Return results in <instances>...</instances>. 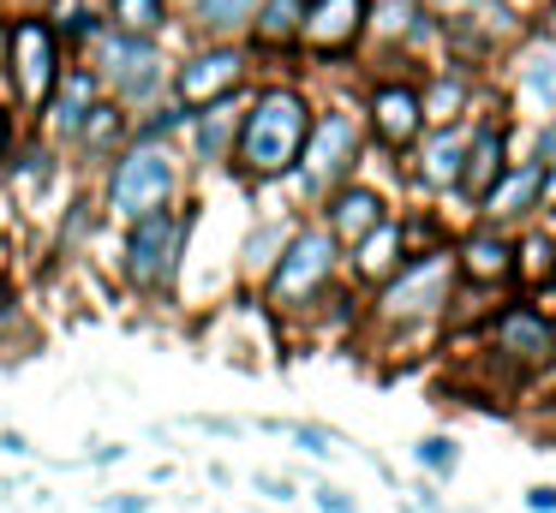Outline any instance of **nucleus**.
Masks as SVG:
<instances>
[{
	"label": "nucleus",
	"instance_id": "1",
	"mask_svg": "<svg viewBox=\"0 0 556 513\" xmlns=\"http://www.w3.org/2000/svg\"><path fill=\"white\" fill-rule=\"evenodd\" d=\"M305 138H312V114L293 90H264L240 119V138H233V155H240L245 179H276L300 162Z\"/></svg>",
	"mask_w": 556,
	"mask_h": 513
},
{
	"label": "nucleus",
	"instance_id": "2",
	"mask_svg": "<svg viewBox=\"0 0 556 513\" xmlns=\"http://www.w3.org/2000/svg\"><path fill=\"white\" fill-rule=\"evenodd\" d=\"M186 227H192V215H174V209L132 215V233H126V281H132L138 293H162V286L174 281Z\"/></svg>",
	"mask_w": 556,
	"mask_h": 513
},
{
	"label": "nucleus",
	"instance_id": "3",
	"mask_svg": "<svg viewBox=\"0 0 556 513\" xmlns=\"http://www.w3.org/2000/svg\"><path fill=\"white\" fill-rule=\"evenodd\" d=\"M168 191H174V155L156 150V143H138V150H126L109 174V209L132 221V215H144V209H162Z\"/></svg>",
	"mask_w": 556,
	"mask_h": 513
},
{
	"label": "nucleus",
	"instance_id": "4",
	"mask_svg": "<svg viewBox=\"0 0 556 513\" xmlns=\"http://www.w3.org/2000/svg\"><path fill=\"white\" fill-rule=\"evenodd\" d=\"M7 60H13V90L25 107H42L54 90V78H61V36H54V24L42 18H18L13 30H7Z\"/></svg>",
	"mask_w": 556,
	"mask_h": 513
},
{
	"label": "nucleus",
	"instance_id": "5",
	"mask_svg": "<svg viewBox=\"0 0 556 513\" xmlns=\"http://www.w3.org/2000/svg\"><path fill=\"white\" fill-rule=\"evenodd\" d=\"M329 262H336V239L305 227V233L288 239V257H281L276 281H269V305L276 310H293V305H312L329 281Z\"/></svg>",
	"mask_w": 556,
	"mask_h": 513
},
{
	"label": "nucleus",
	"instance_id": "6",
	"mask_svg": "<svg viewBox=\"0 0 556 513\" xmlns=\"http://www.w3.org/2000/svg\"><path fill=\"white\" fill-rule=\"evenodd\" d=\"M97 42H102V78H114L121 95H150L162 84V60H156V42H150V36H121V30L102 24Z\"/></svg>",
	"mask_w": 556,
	"mask_h": 513
},
{
	"label": "nucleus",
	"instance_id": "7",
	"mask_svg": "<svg viewBox=\"0 0 556 513\" xmlns=\"http://www.w3.org/2000/svg\"><path fill=\"white\" fill-rule=\"evenodd\" d=\"M245 78V54L240 48H204L180 66V102L186 107H204V102H222L233 95V84Z\"/></svg>",
	"mask_w": 556,
	"mask_h": 513
},
{
	"label": "nucleus",
	"instance_id": "8",
	"mask_svg": "<svg viewBox=\"0 0 556 513\" xmlns=\"http://www.w3.org/2000/svg\"><path fill=\"white\" fill-rule=\"evenodd\" d=\"M90 107H97V72H85V66L66 72L61 66V78H54V90H49V126L66 131V138H78Z\"/></svg>",
	"mask_w": 556,
	"mask_h": 513
},
{
	"label": "nucleus",
	"instance_id": "9",
	"mask_svg": "<svg viewBox=\"0 0 556 513\" xmlns=\"http://www.w3.org/2000/svg\"><path fill=\"white\" fill-rule=\"evenodd\" d=\"M353 143H359V131H353V119L348 114H329L324 126H317V143H312V155H305V185H329L336 174H348V155H353Z\"/></svg>",
	"mask_w": 556,
	"mask_h": 513
},
{
	"label": "nucleus",
	"instance_id": "10",
	"mask_svg": "<svg viewBox=\"0 0 556 513\" xmlns=\"http://www.w3.org/2000/svg\"><path fill=\"white\" fill-rule=\"evenodd\" d=\"M443 274H448V262H443V257L413 262V269L401 274V281L389 286V293H383L389 317H419V310H431L437 298H443Z\"/></svg>",
	"mask_w": 556,
	"mask_h": 513
},
{
	"label": "nucleus",
	"instance_id": "11",
	"mask_svg": "<svg viewBox=\"0 0 556 513\" xmlns=\"http://www.w3.org/2000/svg\"><path fill=\"white\" fill-rule=\"evenodd\" d=\"M359 18H365V0H317L300 18V36L312 48H341L359 36Z\"/></svg>",
	"mask_w": 556,
	"mask_h": 513
},
{
	"label": "nucleus",
	"instance_id": "12",
	"mask_svg": "<svg viewBox=\"0 0 556 513\" xmlns=\"http://www.w3.org/2000/svg\"><path fill=\"white\" fill-rule=\"evenodd\" d=\"M102 24L121 36H150L156 42L162 24H168V0H109V18Z\"/></svg>",
	"mask_w": 556,
	"mask_h": 513
},
{
	"label": "nucleus",
	"instance_id": "13",
	"mask_svg": "<svg viewBox=\"0 0 556 513\" xmlns=\"http://www.w3.org/2000/svg\"><path fill=\"white\" fill-rule=\"evenodd\" d=\"M377 131H383L389 143H407L413 131H419V95L413 90H377Z\"/></svg>",
	"mask_w": 556,
	"mask_h": 513
},
{
	"label": "nucleus",
	"instance_id": "14",
	"mask_svg": "<svg viewBox=\"0 0 556 513\" xmlns=\"http://www.w3.org/2000/svg\"><path fill=\"white\" fill-rule=\"evenodd\" d=\"M377 221H383V203H377V191H341L336 209H329V227H336L341 239H365Z\"/></svg>",
	"mask_w": 556,
	"mask_h": 513
},
{
	"label": "nucleus",
	"instance_id": "15",
	"mask_svg": "<svg viewBox=\"0 0 556 513\" xmlns=\"http://www.w3.org/2000/svg\"><path fill=\"white\" fill-rule=\"evenodd\" d=\"M192 12L210 36H228V30H240V24L257 18V0H192Z\"/></svg>",
	"mask_w": 556,
	"mask_h": 513
},
{
	"label": "nucleus",
	"instance_id": "16",
	"mask_svg": "<svg viewBox=\"0 0 556 513\" xmlns=\"http://www.w3.org/2000/svg\"><path fill=\"white\" fill-rule=\"evenodd\" d=\"M198 119V150L216 162L222 150H228V131H233V114H228V95L222 102H204V114H192Z\"/></svg>",
	"mask_w": 556,
	"mask_h": 513
},
{
	"label": "nucleus",
	"instance_id": "17",
	"mask_svg": "<svg viewBox=\"0 0 556 513\" xmlns=\"http://www.w3.org/2000/svg\"><path fill=\"white\" fill-rule=\"evenodd\" d=\"M257 42H288L300 36V0H257Z\"/></svg>",
	"mask_w": 556,
	"mask_h": 513
},
{
	"label": "nucleus",
	"instance_id": "18",
	"mask_svg": "<svg viewBox=\"0 0 556 513\" xmlns=\"http://www.w3.org/2000/svg\"><path fill=\"white\" fill-rule=\"evenodd\" d=\"M395 239H401L395 227H383V221H377L371 233L359 239V269H365V274H383L389 262H395Z\"/></svg>",
	"mask_w": 556,
	"mask_h": 513
},
{
	"label": "nucleus",
	"instance_id": "19",
	"mask_svg": "<svg viewBox=\"0 0 556 513\" xmlns=\"http://www.w3.org/2000/svg\"><path fill=\"white\" fill-rule=\"evenodd\" d=\"M455 162H460V138H437L431 150H425V179H431V185H448V179H455Z\"/></svg>",
	"mask_w": 556,
	"mask_h": 513
},
{
	"label": "nucleus",
	"instance_id": "20",
	"mask_svg": "<svg viewBox=\"0 0 556 513\" xmlns=\"http://www.w3.org/2000/svg\"><path fill=\"white\" fill-rule=\"evenodd\" d=\"M503 341L515 346V352L527 346V358H539V352H544V322H539V317H508V322H503Z\"/></svg>",
	"mask_w": 556,
	"mask_h": 513
},
{
	"label": "nucleus",
	"instance_id": "21",
	"mask_svg": "<svg viewBox=\"0 0 556 513\" xmlns=\"http://www.w3.org/2000/svg\"><path fill=\"white\" fill-rule=\"evenodd\" d=\"M532 185H539V174H515L503 191H491V215H515L520 203L532 197Z\"/></svg>",
	"mask_w": 556,
	"mask_h": 513
},
{
	"label": "nucleus",
	"instance_id": "22",
	"mask_svg": "<svg viewBox=\"0 0 556 513\" xmlns=\"http://www.w3.org/2000/svg\"><path fill=\"white\" fill-rule=\"evenodd\" d=\"M186 107H156V119H144V126H138V143H156V138H168V131H180L186 126Z\"/></svg>",
	"mask_w": 556,
	"mask_h": 513
},
{
	"label": "nucleus",
	"instance_id": "23",
	"mask_svg": "<svg viewBox=\"0 0 556 513\" xmlns=\"http://www.w3.org/2000/svg\"><path fill=\"white\" fill-rule=\"evenodd\" d=\"M527 90L539 95V102H556V54H539L527 72Z\"/></svg>",
	"mask_w": 556,
	"mask_h": 513
},
{
	"label": "nucleus",
	"instance_id": "24",
	"mask_svg": "<svg viewBox=\"0 0 556 513\" xmlns=\"http://www.w3.org/2000/svg\"><path fill=\"white\" fill-rule=\"evenodd\" d=\"M491 162H496V131H479V155L467 162V185H484V179H491Z\"/></svg>",
	"mask_w": 556,
	"mask_h": 513
},
{
	"label": "nucleus",
	"instance_id": "25",
	"mask_svg": "<svg viewBox=\"0 0 556 513\" xmlns=\"http://www.w3.org/2000/svg\"><path fill=\"white\" fill-rule=\"evenodd\" d=\"M419 460L431 465V472H448V465H455V441H448V436H431V441H419Z\"/></svg>",
	"mask_w": 556,
	"mask_h": 513
},
{
	"label": "nucleus",
	"instance_id": "26",
	"mask_svg": "<svg viewBox=\"0 0 556 513\" xmlns=\"http://www.w3.org/2000/svg\"><path fill=\"white\" fill-rule=\"evenodd\" d=\"M293 441H300L305 453H317V460L329 453V436H324V429H312V424H293Z\"/></svg>",
	"mask_w": 556,
	"mask_h": 513
},
{
	"label": "nucleus",
	"instance_id": "27",
	"mask_svg": "<svg viewBox=\"0 0 556 513\" xmlns=\"http://www.w3.org/2000/svg\"><path fill=\"white\" fill-rule=\"evenodd\" d=\"M312 496H317V508H324V513H353V501L341 496V489H329V484H324V489H312Z\"/></svg>",
	"mask_w": 556,
	"mask_h": 513
},
{
	"label": "nucleus",
	"instance_id": "28",
	"mask_svg": "<svg viewBox=\"0 0 556 513\" xmlns=\"http://www.w3.org/2000/svg\"><path fill=\"white\" fill-rule=\"evenodd\" d=\"M257 489H264V496H276V501H288V496H293L288 477H257Z\"/></svg>",
	"mask_w": 556,
	"mask_h": 513
},
{
	"label": "nucleus",
	"instance_id": "29",
	"mask_svg": "<svg viewBox=\"0 0 556 513\" xmlns=\"http://www.w3.org/2000/svg\"><path fill=\"white\" fill-rule=\"evenodd\" d=\"M144 508H150V496H121L109 513H144Z\"/></svg>",
	"mask_w": 556,
	"mask_h": 513
},
{
	"label": "nucleus",
	"instance_id": "30",
	"mask_svg": "<svg viewBox=\"0 0 556 513\" xmlns=\"http://www.w3.org/2000/svg\"><path fill=\"white\" fill-rule=\"evenodd\" d=\"M532 508H539V513H551V508H556V489H532Z\"/></svg>",
	"mask_w": 556,
	"mask_h": 513
},
{
	"label": "nucleus",
	"instance_id": "31",
	"mask_svg": "<svg viewBox=\"0 0 556 513\" xmlns=\"http://www.w3.org/2000/svg\"><path fill=\"white\" fill-rule=\"evenodd\" d=\"M7 143H13V114L0 107V155H7Z\"/></svg>",
	"mask_w": 556,
	"mask_h": 513
},
{
	"label": "nucleus",
	"instance_id": "32",
	"mask_svg": "<svg viewBox=\"0 0 556 513\" xmlns=\"http://www.w3.org/2000/svg\"><path fill=\"white\" fill-rule=\"evenodd\" d=\"M0 54H7V30H0Z\"/></svg>",
	"mask_w": 556,
	"mask_h": 513
},
{
	"label": "nucleus",
	"instance_id": "33",
	"mask_svg": "<svg viewBox=\"0 0 556 513\" xmlns=\"http://www.w3.org/2000/svg\"><path fill=\"white\" fill-rule=\"evenodd\" d=\"M551 150H556V131H551Z\"/></svg>",
	"mask_w": 556,
	"mask_h": 513
}]
</instances>
